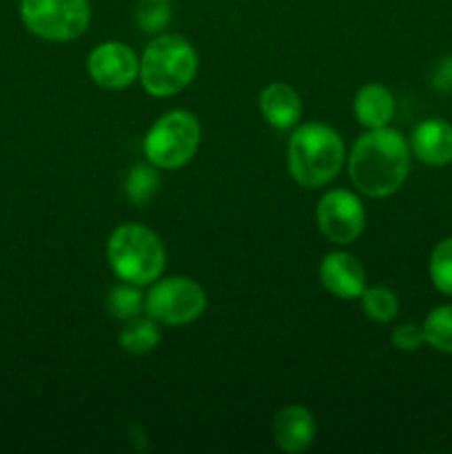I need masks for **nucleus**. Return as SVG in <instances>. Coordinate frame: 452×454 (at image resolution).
<instances>
[{
	"label": "nucleus",
	"instance_id": "4be33fe9",
	"mask_svg": "<svg viewBox=\"0 0 452 454\" xmlns=\"http://www.w3.org/2000/svg\"><path fill=\"white\" fill-rule=\"evenodd\" d=\"M390 341L401 353H415V350H419L425 344L424 328L417 326V324H401V326H397L393 331Z\"/></svg>",
	"mask_w": 452,
	"mask_h": 454
},
{
	"label": "nucleus",
	"instance_id": "f8f14e48",
	"mask_svg": "<svg viewBox=\"0 0 452 454\" xmlns=\"http://www.w3.org/2000/svg\"><path fill=\"white\" fill-rule=\"evenodd\" d=\"M410 151L428 167H446L452 162V124L441 118H428L412 131Z\"/></svg>",
	"mask_w": 452,
	"mask_h": 454
},
{
	"label": "nucleus",
	"instance_id": "39448f33",
	"mask_svg": "<svg viewBox=\"0 0 452 454\" xmlns=\"http://www.w3.org/2000/svg\"><path fill=\"white\" fill-rule=\"evenodd\" d=\"M199 140H202V129L198 118L191 111L173 109L151 124L142 142V151L155 168L175 171L193 160Z\"/></svg>",
	"mask_w": 452,
	"mask_h": 454
},
{
	"label": "nucleus",
	"instance_id": "f3484780",
	"mask_svg": "<svg viewBox=\"0 0 452 454\" xmlns=\"http://www.w3.org/2000/svg\"><path fill=\"white\" fill-rule=\"evenodd\" d=\"M142 286L136 284L122 282L118 286H113L106 297V309L120 322H127V319L137 317L144 310V295L146 293L140 291Z\"/></svg>",
	"mask_w": 452,
	"mask_h": 454
},
{
	"label": "nucleus",
	"instance_id": "7ed1b4c3",
	"mask_svg": "<svg viewBox=\"0 0 452 454\" xmlns=\"http://www.w3.org/2000/svg\"><path fill=\"white\" fill-rule=\"evenodd\" d=\"M193 44L177 34L155 35L140 58V84L149 96L171 98L184 91L198 74Z\"/></svg>",
	"mask_w": 452,
	"mask_h": 454
},
{
	"label": "nucleus",
	"instance_id": "dca6fc26",
	"mask_svg": "<svg viewBox=\"0 0 452 454\" xmlns=\"http://www.w3.org/2000/svg\"><path fill=\"white\" fill-rule=\"evenodd\" d=\"M424 337L430 348L452 355V304L437 306L424 319Z\"/></svg>",
	"mask_w": 452,
	"mask_h": 454
},
{
	"label": "nucleus",
	"instance_id": "f03ea898",
	"mask_svg": "<svg viewBox=\"0 0 452 454\" xmlns=\"http://www.w3.org/2000/svg\"><path fill=\"white\" fill-rule=\"evenodd\" d=\"M346 162V146L337 129L323 122H306L288 140V171L301 189L331 184Z\"/></svg>",
	"mask_w": 452,
	"mask_h": 454
},
{
	"label": "nucleus",
	"instance_id": "20e7f679",
	"mask_svg": "<svg viewBox=\"0 0 452 454\" xmlns=\"http://www.w3.org/2000/svg\"><path fill=\"white\" fill-rule=\"evenodd\" d=\"M106 260L120 282L151 286L162 278L167 248L155 231L142 224H120L106 242Z\"/></svg>",
	"mask_w": 452,
	"mask_h": 454
},
{
	"label": "nucleus",
	"instance_id": "9b49d317",
	"mask_svg": "<svg viewBox=\"0 0 452 454\" xmlns=\"http://www.w3.org/2000/svg\"><path fill=\"white\" fill-rule=\"evenodd\" d=\"M317 434V424L308 408L291 406L282 408L273 421V437L275 443L288 454H300L308 450Z\"/></svg>",
	"mask_w": 452,
	"mask_h": 454
},
{
	"label": "nucleus",
	"instance_id": "f257e3e1",
	"mask_svg": "<svg viewBox=\"0 0 452 454\" xmlns=\"http://www.w3.org/2000/svg\"><path fill=\"white\" fill-rule=\"evenodd\" d=\"M410 171V145L390 127L368 129L357 137L348 158L355 189L372 200L397 193Z\"/></svg>",
	"mask_w": 452,
	"mask_h": 454
},
{
	"label": "nucleus",
	"instance_id": "5701e85b",
	"mask_svg": "<svg viewBox=\"0 0 452 454\" xmlns=\"http://www.w3.org/2000/svg\"><path fill=\"white\" fill-rule=\"evenodd\" d=\"M433 84L437 89H452V58H446V60L439 62V67L434 69Z\"/></svg>",
	"mask_w": 452,
	"mask_h": 454
},
{
	"label": "nucleus",
	"instance_id": "2eb2a0df",
	"mask_svg": "<svg viewBox=\"0 0 452 454\" xmlns=\"http://www.w3.org/2000/svg\"><path fill=\"white\" fill-rule=\"evenodd\" d=\"M120 348L124 353L133 355V357H142V355H149L155 346L160 344V324L155 319H151L149 315L142 317L127 319L124 328L120 331Z\"/></svg>",
	"mask_w": 452,
	"mask_h": 454
},
{
	"label": "nucleus",
	"instance_id": "0eeeda50",
	"mask_svg": "<svg viewBox=\"0 0 452 454\" xmlns=\"http://www.w3.org/2000/svg\"><path fill=\"white\" fill-rule=\"evenodd\" d=\"M207 309V293L184 275L160 278L144 295V313L162 326H186Z\"/></svg>",
	"mask_w": 452,
	"mask_h": 454
},
{
	"label": "nucleus",
	"instance_id": "412c9836",
	"mask_svg": "<svg viewBox=\"0 0 452 454\" xmlns=\"http://www.w3.org/2000/svg\"><path fill=\"white\" fill-rule=\"evenodd\" d=\"M136 20L146 34H160L171 20V0H140Z\"/></svg>",
	"mask_w": 452,
	"mask_h": 454
},
{
	"label": "nucleus",
	"instance_id": "423d86ee",
	"mask_svg": "<svg viewBox=\"0 0 452 454\" xmlns=\"http://www.w3.org/2000/svg\"><path fill=\"white\" fill-rule=\"evenodd\" d=\"M27 29L49 43L78 40L91 22L89 0H20Z\"/></svg>",
	"mask_w": 452,
	"mask_h": 454
},
{
	"label": "nucleus",
	"instance_id": "9d476101",
	"mask_svg": "<svg viewBox=\"0 0 452 454\" xmlns=\"http://www.w3.org/2000/svg\"><path fill=\"white\" fill-rule=\"evenodd\" d=\"M319 279L323 288L339 300H359L366 291V270L362 262L346 251H332L323 257Z\"/></svg>",
	"mask_w": 452,
	"mask_h": 454
},
{
	"label": "nucleus",
	"instance_id": "6e6552de",
	"mask_svg": "<svg viewBox=\"0 0 452 454\" xmlns=\"http://www.w3.org/2000/svg\"><path fill=\"white\" fill-rule=\"evenodd\" d=\"M315 220L323 238L332 244L355 242L366 226V208L362 200L346 189H332L319 198Z\"/></svg>",
	"mask_w": 452,
	"mask_h": 454
},
{
	"label": "nucleus",
	"instance_id": "1a4fd4ad",
	"mask_svg": "<svg viewBox=\"0 0 452 454\" xmlns=\"http://www.w3.org/2000/svg\"><path fill=\"white\" fill-rule=\"evenodd\" d=\"M87 71L97 87L122 91L140 75V60L129 44L109 40L89 53Z\"/></svg>",
	"mask_w": 452,
	"mask_h": 454
},
{
	"label": "nucleus",
	"instance_id": "aec40b11",
	"mask_svg": "<svg viewBox=\"0 0 452 454\" xmlns=\"http://www.w3.org/2000/svg\"><path fill=\"white\" fill-rule=\"evenodd\" d=\"M430 279L443 295L452 297V238L441 239L430 255Z\"/></svg>",
	"mask_w": 452,
	"mask_h": 454
},
{
	"label": "nucleus",
	"instance_id": "6ab92c4d",
	"mask_svg": "<svg viewBox=\"0 0 452 454\" xmlns=\"http://www.w3.org/2000/svg\"><path fill=\"white\" fill-rule=\"evenodd\" d=\"M160 189V173L153 164H137L129 171L127 182H124V191H127V198L133 204L142 207V204L151 202L153 195Z\"/></svg>",
	"mask_w": 452,
	"mask_h": 454
},
{
	"label": "nucleus",
	"instance_id": "ddd939ff",
	"mask_svg": "<svg viewBox=\"0 0 452 454\" xmlns=\"http://www.w3.org/2000/svg\"><path fill=\"white\" fill-rule=\"evenodd\" d=\"M260 111L270 127L288 131L301 118V98L291 84L270 82L260 93Z\"/></svg>",
	"mask_w": 452,
	"mask_h": 454
},
{
	"label": "nucleus",
	"instance_id": "4468645a",
	"mask_svg": "<svg viewBox=\"0 0 452 454\" xmlns=\"http://www.w3.org/2000/svg\"><path fill=\"white\" fill-rule=\"evenodd\" d=\"M394 98L390 93V89H386L384 84L368 82L355 93L353 100V111L355 118L362 127L366 129H381L388 127L390 120L394 118Z\"/></svg>",
	"mask_w": 452,
	"mask_h": 454
},
{
	"label": "nucleus",
	"instance_id": "a211bd4d",
	"mask_svg": "<svg viewBox=\"0 0 452 454\" xmlns=\"http://www.w3.org/2000/svg\"><path fill=\"white\" fill-rule=\"evenodd\" d=\"M359 300H362V309L366 317H370L377 324L393 322L399 313V300L388 286H366Z\"/></svg>",
	"mask_w": 452,
	"mask_h": 454
}]
</instances>
